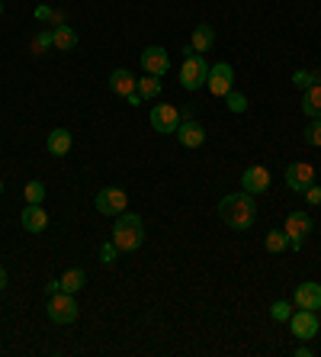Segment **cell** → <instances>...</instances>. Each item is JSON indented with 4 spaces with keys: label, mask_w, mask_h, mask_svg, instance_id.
I'll use <instances>...</instances> for the list:
<instances>
[{
    "label": "cell",
    "mask_w": 321,
    "mask_h": 357,
    "mask_svg": "<svg viewBox=\"0 0 321 357\" xmlns=\"http://www.w3.org/2000/svg\"><path fill=\"white\" fill-rule=\"evenodd\" d=\"M113 242H116L119 251H138L142 242H145V222H142V216H138V213H128V209L122 216H116Z\"/></svg>",
    "instance_id": "obj_2"
},
{
    "label": "cell",
    "mask_w": 321,
    "mask_h": 357,
    "mask_svg": "<svg viewBox=\"0 0 321 357\" xmlns=\"http://www.w3.org/2000/svg\"><path fill=\"white\" fill-rule=\"evenodd\" d=\"M293 354H295V357H312V354H315V351H312V348H309V345H299V348H295V351H293Z\"/></svg>",
    "instance_id": "obj_35"
},
{
    "label": "cell",
    "mask_w": 321,
    "mask_h": 357,
    "mask_svg": "<svg viewBox=\"0 0 321 357\" xmlns=\"http://www.w3.org/2000/svg\"><path fill=\"white\" fill-rule=\"evenodd\" d=\"M212 42H215V29L209 23H200V26H193V36H190V48L193 52H209Z\"/></svg>",
    "instance_id": "obj_18"
},
{
    "label": "cell",
    "mask_w": 321,
    "mask_h": 357,
    "mask_svg": "<svg viewBox=\"0 0 321 357\" xmlns=\"http://www.w3.org/2000/svg\"><path fill=\"white\" fill-rule=\"evenodd\" d=\"M293 302H295V309H321V283L315 280H305L295 287L293 293Z\"/></svg>",
    "instance_id": "obj_14"
},
{
    "label": "cell",
    "mask_w": 321,
    "mask_h": 357,
    "mask_svg": "<svg viewBox=\"0 0 321 357\" xmlns=\"http://www.w3.org/2000/svg\"><path fill=\"white\" fill-rule=\"evenodd\" d=\"M135 90L142 94V100H157V97H161V77H155V75L138 77Z\"/></svg>",
    "instance_id": "obj_22"
},
{
    "label": "cell",
    "mask_w": 321,
    "mask_h": 357,
    "mask_svg": "<svg viewBox=\"0 0 321 357\" xmlns=\"http://www.w3.org/2000/svg\"><path fill=\"white\" fill-rule=\"evenodd\" d=\"M270 316H273L276 322H289V316H293V309H289V302H286V300H276L273 306H270Z\"/></svg>",
    "instance_id": "obj_29"
},
{
    "label": "cell",
    "mask_w": 321,
    "mask_h": 357,
    "mask_svg": "<svg viewBox=\"0 0 321 357\" xmlns=\"http://www.w3.org/2000/svg\"><path fill=\"white\" fill-rule=\"evenodd\" d=\"M58 290H61V280H48V283H46V293H48V296H55Z\"/></svg>",
    "instance_id": "obj_33"
},
{
    "label": "cell",
    "mask_w": 321,
    "mask_h": 357,
    "mask_svg": "<svg viewBox=\"0 0 321 357\" xmlns=\"http://www.w3.org/2000/svg\"><path fill=\"white\" fill-rule=\"evenodd\" d=\"M0 17H3V0H0Z\"/></svg>",
    "instance_id": "obj_37"
},
{
    "label": "cell",
    "mask_w": 321,
    "mask_h": 357,
    "mask_svg": "<svg viewBox=\"0 0 321 357\" xmlns=\"http://www.w3.org/2000/svg\"><path fill=\"white\" fill-rule=\"evenodd\" d=\"M71 145H74L71 129H52V132H48V139H46L48 155H55V158H64V155L71 151Z\"/></svg>",
    "instance_id": "obj_17"
},
{
    "label": "cell",
    "mask_w": 321,
    "mask_h": 357,
    "mask_svg": "<svg viewBox=\"0 0 321 357\" xmlns=\"http://www.w3.org/2000/svg\"><path fill=\"white\" fill-rule=\"evenodd\" d=\"M305 200H309V206H321V187H309L305 190Z\"/></svg>",
    "instance_id": "obj_31"
},
{
    "label": "cell",
    "mask_w": 321,
    "mask_h": 357,
    "mask_svg": "<svg viewBox=\"0 0 321 357\" xmlns=\"http://www.w3.org/2000/svg\"><path fill=\"white\" fill-rule=\"evenodd\" d=\"M315 229V222H312V216L305 213V209H293L289 216H286V238H289V248H302V242H305V235Z\"/></svg>",
    "instance_id": "obj_6"
},
{
    "label": "cell",
    "mask_w": 321,
    "mask_h": 357,
    "mask_svg": "<svg viewBox=\"0 0 321 357\" xmlns=\"http://www.w3.org/2000/svg\"><path fill=\"white\" fill-rule=\"evenodd\" d=\"M289 329H293V335L299 341H312L315 335H318V329H321L318 312L315 309H295L293 316H289Z\"/></svg>",
    "instance_id": "obj_7"
},
{
    "label": "cell",
    "mask_w": 321,
    "mask_h": 357,
    "mask_svg": "<svg viewBox=\"0 0 321 357\" xmlns=\"http://www.w3.org/2000/svg\"><path fill=\"white\" fill-rule=\"evenodd\" d=\"M318 71H305V68H299V71H295L293 75V84L295 87H302V90H309V87H315L318 84Z\"/></svg>",
    "instance_id": "obj_27"
},
{
    "label": "cell",
    "mask_w": 321,
    "mask_h": 357,
    "mask_svg": "<svg viewBox=\"0 0 321 357\" xmlns=\"http://www.w3.org/2000/svg\"><path fill=\"white\" fill-rule=\"evenodd\" d=\"M19 222H23V229H26V232L39 235V232H46V229H48V213L42 209V203H26L23 216H19Z\"/></svg>",
    "instance_id": "obj_15"
},
{
    "label": "cell",
    "mask_w": 321,
    "mask_h": 357,
    "mask_svg": "<svg viewBox=\"0 0 321 357\" xmlns=\"http://www.w3.org/2000/svg\"><path fill=\"white\" fill-rule=\"evenodd\" d=\"M52 17H55V10H52V7H46V3L36 7V19H39V23H52Z\"/></svg>",
    "instance_id": "obj_32"
},
{
    "label": "cell",
    "mask_w": 321,
    "mask_h": 357,
    "mask_svg": "<svg viewBox=\"0 0 321 357\" xmlns=\"http://www.w3.org/2000/svg\"><path fill=\"white\" fill-rule=\"evenodd\" d=\"M219 216H222V222L228 229H235V232H248L257 219V203L244 190H241V193H228V197L219 200Z\"/></svg>",
    "instance_id": "obj_1"
},
{
    "label": "cell",
    "mask_w": 321,
    "mask_h": 357,
    "mask_svg": "<svg viewBox=\"0 0 321 357\" xmlns=\"http://www.w3.org/2000/svg\"><path fill=\"white\" fill-rule=\"evenodd\" d=\"M225 100H228V104H225V106H228L231 113H244V110H248V97H244V94H238V90H231V94L225 97Z\"/></svg>",
    "instance_id": "obj_28"
},
{
    "label": "cell",
    "mask_w": 321,
    "mask_h": 357,
    "mask_svg": "<svg viewBox=\"0 0 321 357\" xmlns=\"http://www.w3.org/2000/svg\"><path fill=\"white\" fill-rule=\"evenodd\" d=\"M142 71L145 75H155V77H164L167 71H171V55H167L164 46H148L145 52H142Z\"/></svg>",
    "instance_id": "obj_10"
},
{
    "label": "cell",
    "mask_w": 321,
    "mask_h": 357,
    "mask_svg": "<svg viewBox=\"0 0 321 357\" xmlns=\"http://www.w3.org/2000/svg\"><path fill=\"white\" fill-rule=\"evenodd\" d=\"M312 184H315V168L312 164H305V161H293V164L286 168V187L289 190L305 193Z\"/></svg>",
    "instance_id": "obj_11"
},
{
    "label": "cell",
    "mask_w": 321,
    "mask_h": 357,
    "mask_svg": "<svg viewBox=\"0 0 321 357\" xmlns=\"http://www.w3.org/2000/svg\"><path fill=\"white\" fill-rule=\"evenodd\" d=\"M77 312H81V306L74 300V293L58 290L55 296L48 300V319L55 322V325H71V322H77Z\"/></svg>",
    "instance_id": "obj_4"
},
{
    "label": "cell",
    "mask_w": 321,
    "mask_h": 357,
    "mask_svg": "<svg viewBox=\"0 0 321 357\" xmlns=\"http://www.w3.org/2000/svg\"><path fill=\"white\" fill-rule=\"evenodd\" d=\"M0 290H7V271L0 267Z\"/></svg>",
    "instance_id": "obj_36"
},
{
    "label": "cell",
    "mask_w": 321,
    "mask_h": 357,
    "mask_svg": "<svg viewBox=\"0 0 321 357\" xmlns=\"http://www.w3.org/2000/svg\"><path fill=\"white\" fill-rule=\"evenodd\" d=\"M177 142L184 145V148H200L202 142H206V126L202 122H196L193 116H186V119H180V126H177Z\"/></svg>",
    "instance_id": "obj_12"
},
{
    "label": "cell",
    "mask_w": 321,
    "mask_h": 357,
    "mask_svg": "<svg viewBox=\"0 0 321 357\" xmlns=\"http://www.w3.org/2000/svg\"><path fill=\"white\" fill-rule=\"evenodd\" d=\"M0 193H3V180H0Z\"/></svg>",
    "instance_id": "obj_38"
},
{
    "label": "cell",
    "mask_w": 321,
    "mask_h": 357,
    "mask_svg": "<svg viewBox=\"0 0 321 357\" xmlns=\"http://www.w3.org/2000/svg\"><path fill=\"white\" fill-rule=\"evenodd\" d=\"M135 84H138V77L132 75L128 68H116V71L110 75V90L116 97H122V100H126L128 94H135Z\"/></svg>",
    "instance_id": "obj_16"
},
{
    "label": "cell",
    "mask_w": 321,
    "mask_h": 357,
    "mask_svg": "<svg viewBox=\"0 0 321 357\" xmlns=\"http://www.w3.org/2000/svg\"><path fill=\"white\" fill-rule=\"evenodd\" d=\"M52 36H55V48H58V52H74L77 42H81V36H77L71 26H55V29H52Z\"/></svg>",
    "instance_id": "obj_19"
},
{
    "label": "cell",
    "mask_w": 321,
    "mask_h": 357,
    "mask_svg": "<svg viewBox=\"0 0 321 357\" xmlns=\"http://www.w3.org/2000/svg\"><path fill=\"white\" fill-rule=\"evenodd\" d=\"M241 190L244 193H266L270 190V171L264 168V164H251L244 174H241Z\"/></svg>",
    "instance_id": "obj_13"
},
{
    "label": "cell",
    "mask_w": 321,
    "mask_h": 357,
    "mask_svg": "<svg viewBox=\"0 0 321 357\" xmlns=\"http://www.w3.org/2000/svg\"><path fill=\"white\" fill-rule=\"evenodd\" d=\"M264 248L270 254H283L286 248H289V238H286L283 229H270V232H266V238H264Z\"/></svg>",
    "instance_id": "obj_23"
},
{
    "label": "cell",
    "mask_w": 321,
    "mask_h": 357,
    "mask_svg": "<svg viewBox=\"0 0 321 357\" xmlns=\"http://www.w3.org/2000/svg\"><path fill=\"white\" fill-rule=\"evenodd\" d=\"M52 46H55V36H52V29H39L36 36H32V55H46Z\"/></svg>",
    "instance_id": "obj_24"
},
{
    "label": "cell",
    "mask_w": 321,
    "mask_h": 357,
    "mask_svg": "<svg viewBox=\"0 0 321 357\" xmlns=\"http://www.w3.org/2000/svg\"><path fill=\"white\" fill-rule=\"evenodd\" d=\"M206 87L212 90V97H228L231 87H235V68H231L228 61H219V65H212Z\"/></svg>",
    "instance_id": "obj_8"
},
{
    "label": "cell",
    "mask_w": 321,
    "mask_h": 357,
    "mask_svg": "<svg viewBox=\"0 0 321 357\" xmlns=\"http://www.w3.org/2000/svg\"><path fill=\"white\" fill-rule=\"evenodd\" d=\"M126 104H128V106H142L145 100H142V94L135 90V94H128V97H126Z\"/></svg>",
    "instance_id": "obj_34"
},
{
    "label": "cell",
    "mask_w": 321,
    "mask_h": 357,
    "mask_svg": "<svg viewBox=\"0 0 321 357\" xmlns=\"http://www.w3.org/2000/svg\"><path fill=\"white\" fill-rule=\"evenodd\" d=\"M302 139H305V145H312V148H321V116H318V119H312L309 126H305Z\"/></svg>",
    "instance_id": "obj_26"
},
{
    "label": "cell",
    "mask_w": 321,
    "mask_h": 357,
    "mask_svg": "<svg viewBox=\"0 0 321 357\" xmlns=\"http://www.w3.org/2000/svg\"><path fill=\"white\" fill-rule=\"evenodd\" d=\"M84 283H87V271H84V267H71V271L61 273V290H64V293L84 290Z\"/></svg>",
    "instance_id": "obj_21"
},
{
    "label": "cell",
    "mask_w": 321,
    "mask_h": 357,
    "mask_svg": "<svg viewBox=\"0 0 321 357\" xmlns=\"http://www.w3.org/2000/svg\"><path fill=\"white\" fill-rule=\"evenodd\" d=\"M151 129L161 132V135H174L177 126H180V110L171 104H155V110H151Z\"/></svg>",
    "instance_id": "obj_9"
},
{
    "label": "cell",
    "mask_w": 321,
    "mask_h": 357,
    "mask_svg": "<svg viewBox=\"0 0 321 357\" xmlns=\"http://www.w3.org/2000/svg\"><path fill=\"white\" fill-rule=\"evenodd\" d=\"M93 206H97V213L100 216H122L128 209V193L119 187H103L100 193H97V200H93Z\"/></svg>",
    "instance_id": "obj_5"
},
{
    "label": "cell",
    "mask_w": 321,
    "mask_h": 357,
    "mask_svg": "<svg viewBox=\"0 0 321 357\" xmlns=\"http://www.w3.org/2000/svg\"><path fill=\"white\" fill-rule=\"evenodd\" d=\"M302 113L309 116V119H318L321 116V84L309 87L302 94Z\"/></svg>",
    "instance_id": "obj_20"
},
{
    "label": "cell",
    "mask_w": 321,
    "mask_h": 357,
    "mask_svg": "<svg viewBox=\"0 0 321 357\" xmlns=\"http://www.w3.org/2000/svg\"><path fill=\"white\" fill-rule=\"evenodd\" d=\"M116 258H119V248H116V242H106V244L100 248V261H103V264H113Z\"/></svg>",
    "instance_id": "obj_30"
},
{
    "label": "cell",
    "mask_w": 321,
    "mask_h": 357,
    "mask_svg": "<svg viewBox=\"0 0 321 357\" xmlns=\"http://www.w3.org/2000/svg\"><path fill=\"white\" fill-rule=\"evenodd\" d=\"M23 197H26V203H42L46 200V184L42 180H29L23 187Z\"/></svg>",
    "instance_id": "obj_25"
},
{
    "label": "cell",
    "mask_w": 321,
    "mask_h": 357,
    "mask_svg": "<svg viewBox=\"0 0 321 357\" xmlns=\"http://www.w3.org/2000/svg\"><path fill=\"white\" fill-rule=\"evenodd\" d=\"M209 81V61L200 52H190L184 58V68H180V87L184 90H200Z\"/></svg>",
    "instance_id": "obj_3"
}]
</instances>
